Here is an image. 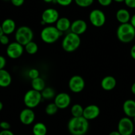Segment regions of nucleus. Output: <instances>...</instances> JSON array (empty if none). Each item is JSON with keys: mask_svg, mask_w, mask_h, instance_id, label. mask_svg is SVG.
I'll return each instance as SVG.
<instances>
[{"mask_svg": "<svg viewBox=\"0 0 135 135\" xmlns=\"http://www.w3.org/2000/svg\"><path fill=\"white\" fill-rule=\"evenodd\" d=\"M130 54L131 57L135 60V44L133 45V46H132V47H131Z\"/></svg>", "mask_w": 135, "mask_h": 135, "instance_id": "38", "label": "nucleus"}, {"mask_svg": "<svg viewBox=\"0 0 135 135\" xmlns=\"http://www.w3.org/2000/svg\"><path fill=\"white\" fill-rule=\"evenodd\" d=\"M33 133L34 135H46L47 127L43 123H37L33 127Z\"/></svg>", "mask_w": 135, "mask_h": 135, "instance_id": "23", "label": "nucleus"}, {"mask_svg": "<svg viewBox=\"0 0 135 135\" xmlns=\"http://www.w3.org/2000/svg\"><path fill=\"white\" fill-rule=\"evenodd\" d=\"M43 1L46 3H56V0H43Z\"/></svg>", "mask_w": 135, "mask_h": 135, "instance_id": "42", "label": "nucleus"}, {"mask_svg": "<svg viewBox=\"0 0 135 135\" xmlns=\"http://www.w3.org/2000/svg\"><path fill=\"white\" fill-rule=\"evenodd\" d=\"M131 92L134 95H135V82L131 86Z\"/></svg>", "mask_w": 135, "mask_h": 135, "instance_id": "40", "label": "nucleus"}, {"mask_svg": "<svg viewBox=\"0 0 135 135\" xmlns=\"http://www.w3.org/2000/svg\"><path fill=\"white\" fill-rule=\"evenodd\" d=\"M124 2L128 7L135 9V0H124Z\"/></svg>", "mask_w": 135, "mask_h": 135, "instance_id": "33", "label": "nucleus"}, {"mask_svg": "<svg viewBox=\"0 0 135 135\" xmlns=\"http://www.w3.org/2000/svg\"><path fill=\"white\" fill-rule=\"evenodd\" d=\"M11 3L15 7H20L24 3L25 0H10Z\"/></svg>", "mask_w": 135, "mask_h": 135, "instance_id": "35", "label": "nucleus"}, {"mask_svg": "<svg viewBox=\"0 0 135 135\" xmlns=\"http://www.w3.org/2000/svg\"><path fill=\"white\" fill-rule=\"evenodd\" d=\"M12 81L11 76L7 71L0 70V87L5 88L9 86Z\"/></svg>", "mask_w": 135, "mask_h": 135, "instance_id": "21", "label": "nucleus"}, {"mask_svg": "<svg viewBox=\"0 0 135 135\" xmlns=\"http://www.w3.org/2000/svg\"><path fill=\"white\" fill-rule=\"evenodd\" d=\"M3 32L5 35H9L15 32L16 28L15 22L11 18H7L3 21L1 25Z\"/></svg>", "mask_w": 135, "mask_h": 135, "instance_id": "17", "label": "nucleus"}, {"mask_svg": "<svg viewBox=\"0 0 135 135\" xmlns=\"http://www.w3.org/2000/svg\"><path fill=\"white\" fill-rule=\"evenodd\" d=\"M0 43L3 45H7L9 44V38L7 35L3 34L0 38Z\"/></svg>", "mask_w": 135, "mask_h": 135, "instance_id": "31", "label": "nucleus"}, {"mask_svg": "<svg viewBox=\"0 0 135 135\" xmlns=\"http://www.w3.org/2000/svg\"><path fill=\"white\" fill-rule=\"evenodd\" d=\"M83 109L84 108L80 104H75L72 105L71 108V113L73 117H79L83 116Z\"/></svg>", "mask_w": 135, "mask_h": 135, "instance_id": "24", "label": "nucleus"}, {"mask_svg": "<svg viewBox=\"0 0 135 135\" xmlns=\"http://www.w3.org/2000/svg\"><path fill=\"white\" fill-rule=\"evenodd\" d=\"M28 75H29V77L30 79L33 80V79L39 77V71L37 69H31L29 70V73H28Z\"/></svg>", "mask_w": 135, "mask_h": 135, "instance_id": "29", "label": "nucleus"}, {"mask_svg": "<svg viewBox=\"0 0 135 135\" xmlns=\"http://www.w3.org/2000/svg\"><path fill=\"white\" fill-rule=\"evenodd\" d=\"M3 34H3V32L2 29H1V25H0V38H1V36L3 35Z\"/></svg>", "mask_w": 135, "mask_h": 135, "instance_id": "44", "label": "nucleus"}, {"mask_svg": "<svg viewBox=\"0 0 135 135\" xmlns=\"http://www.w3.org/2000/svg\"><path fill=\"white\" fill-rule=\"evenodd\" d=\"M89 19L93 26L97 28L103 26L106 22L105 15L99 9L91 11L89 15Z\"/></svg>", "mask_w": 135, "mask_h": 135, "instance_id": "8", "label": "nucleus"}, {"mask_svg": "<svg viewBox=\"0 0 135 135\" xmlns=\"http://www.w3.org/2000/svg\"><path fill=\"white\" fill-rule=\"evenodd\" d=\"M123 109L124 114L129 118H133L135 116V101L133 100H127L123 105Z\"/></svg>", "mask_w": 135, "mask_h": 135, "instance_id": "16", "label": "nucleus"}, {"mask_svg": "<svg viewBox=\"0 0 135 135\" xmlns=\"http://www.w3.org/2000/svg\"><path fill=\"white\" fill-rule=\"evenodd\" d=\"M116 18L120 24H125L129 22L131 17L128 10L125 9H120L116 11Z\"/></svg>", "mask_w": 135, "mask_h": 135, "instance_id": "19", "label": "nucleus"}, {"mask_svg": "<svg viewBox=\"0 0 135 135\" xmlns=\"http://www.w3.org/2000/svg\"><path fill=\"white\" fill-rule=\"evenodd\" d=\"M11 127L10 124L7 121H1L0 123V128L2 130H9Z\"/></svg>", "mask_w": 135, "mask_h": 135, "instance_id": "32", "label": "nucleus"}, {"mask_svg": "<svg viewBox=\"0 0 135 135\" xmlns=\"http://www.w3.org/2000/svg\"><path fill=\"white\" fill-rule=\"evenodd\" d=\"M0 135H14V134L10 130H2L0 132Z\"/></svg>", "mask_w": 135, "mask_h": 135, "instance_id": "37", "label": "nucleus"}, {"mask_svg": "<svg viewBox=\"0 0 135 135\" xmlns=\"http://www.w3.org/2000/svg\"><path fill=\"white\" fill-rule=\"evenodd\" d=\"M63 32H60L56 26H48L44 28L40 32V38L44 43L53 44L56 42Z\"/></svg>", "mask_w": 135, "mask_h": 135, "instance_id": "4", "label": "nucleus"}, {"mask_svg": "<svg viewBox=\"0 0 135 135\" xmlns=\"http://www.w3.org/2000/svg\"><path fill=\"white\" fill-rule=\"evenodd\" d=\"M100 114V108L97 105L91 104L87 105L83 109V117L87 121L93 120L99 117Z\"/></svg>", "mask_w": 135, "mask_h": 135, "instance_id": "14", "label": "nucleus"}, {"mask_svg": "<svg viewBox=\"0 0 135 135\" xmlns=\"http://www.w3.org/2000/svg\"><path fill=\"white\" fill-rule=\"evenodd\" d=\"M130 23L131 24L132 26L135 28V14L131 17L130 21Z\"/></svg>", "mask_w": 135, "mask_h": 135, "instance_id": "39", "label": "nucleus"}, {"mask_svg": "<svg viewBox=\"0 0 135 135\" xmlns=\"http://www.w3.org/2000/svg\"><path fill=\"white\" fill-rule=\"evenodd\" d=\"M42 21L46 25H51L56 23L59 18V13L58 11L53 8H48L45 9L42 14Z\"/></svg>", "mask_w": 135, "mask_h": 135, "instance_id": "11", "label": "nucleus"}, {"mask_svg": "<svg viewBox=\"0 0 135 135\" xmlns=\"http://www.w3.org/2000/svg\"><path fill=\"white\" fill-rule=\"evenodd\" d=\"M87 28V25L86 22L82 19H77L71 23L70 30L71 32L74 33L77 35H81L86 32Z\"/></svg>", "mask_w": 135, "mask_h": 135, "instance_id": "15", "label": "nucleus"}, {"mask_svg": "<svg viewBox=\"0 0 135 135\" xmlns=\"http://www.w3.org/2000/svg\"><path fill=\"white\" fill-rule=\"evenodd\" d=\"M73 0H56V3L61 6H68L72 3Z\"/></svg>", "mask_w": 135, "mask_h": 135, "instance_id": "30", "label": "nucleus"}, {"mask_svg": "<svg viewBox=\"0 0 135 135\" xmlns=\"http://www.w3.org/2000/svg\"><path fill=\"white\" fill-rule=\"evenodd\" d=\"M109 135H121V134L119 133L118 131H114L111 132V133L109 134Z\"/></svg>", "mask_w": 135, "mask_h": 135, "instance_id": "41", "label": "nucleus"}, {"mask_svg": "<svg viewBox=\"0 0 135 135\" xmlns=\"http://www.w3.org/2000/svg\"><path fill=\"white\" fill-rule=\"evenodd\" d=\"M116 85V80L112 76H105L101 82V86L104 90L110 91L113 90Z\"/></svg>", "mask_w": 135, "mask_h": 135, "instance_id": "18", "label": "nucleus"}, {"mask_svg": "<svg viewBox=\"0 0 135 135\" xmlns=\"http://www.w3.org/2000/svg\"><path fill=\"white\" fill-rule=\"evenodd\" d=\"M6 65V59L2 55H0V70L4 69Z\"/></svg>", "mask_w": 135, "mask_h": 135, "instance_id": "36", "label": "nucleus"}, {"mask_svg": "<svg viewBox=\"0 0 135 135\" xmlns=\"http://www.w3.org/2000/svg\"><path fill=\"white\" fill-rule=\"evenodd\" d=\"M33 32L30 27L27 26H22L16 30L15 38L16 42L25 46L28 43L33 41Z\"/></svg>", "mask_w": 135, "mask_h": 135, "instance_id": "5", "label": "nucleus"}, {"mask_svg": "<svg viewBox=\"0 0 135 135\" xmlns=\"http://www.w3.org/2000/svg\"><path fill=\"white\" fill-rule=\"evenodd\" d=\"M58 110V108H57V106L54 102L48 104L45 108V112L48 115H53L56 114Z\"/></svg>", "mask_w": 135, "mask_h": 135, "instance_id": "27", "label": "nucleus"}, {"mask_svg": "<svg viewBox=\"0 0 135 135\" xmlns=\"http://www.w3.org/2000/svg\"><path fill=\"white\" fill-rule=\"evenodd\" d=\"M25 51L30 55H34L38 51V45L33 41H31L25 46Z\"/></svg>", "mask_w": 135, "mask_h": 135, "instance_id": "26", "label": "nucleus"}, {"mask_svg": "<svg viewBox=\"0 0 135 135\" xmlns=\"http://www.w3.org/2000/svg\"><path fill=\"white\" fill-rule=\"evenodd\" d=\"M20 121L25 125H31L35 119V113L30 108L22 109L19 114Z\"/></svg>", "mask_w": 135, "mask_h": 135, "instance_id": "13", "label": "nucleus"}, {"mask_svg": "<svg viewBox=\"0 0 135 135\" xmlns=\"http://www.w3.org/2000/svg\"><path fill=\"white\" fill-rule=\"evenodd\" d=\"M97 1L101 6L107 7L111 5L112 0H97Z\"/></svg>", "mask_w": 135, "mask_h": 135, "instance_id": "34", "label": "nucleus"}, {"mask_svg": "<svg viewBox=\"0 0 135 135\" xmlns=\"http://www.w3.org/2000/svg\"><path fill=\"white\" fill-rule=\"evenodd\" d=\"M116 36L123 43H130L135 38V28L130 22L120 24L116 30Z\"/></svg>", "mask_w": 135, "mask_h": 135, "instance_id": "2", "label": "nucleus"}, {"mask_svg": "<svg viewBox=\"0 0 135 135\" xmlns=\"http://www.w3.org/2000/svg\"><path fill=\"white\" fill-rule=\"evenodd\" d=\"M70 26H71V22L66 17L59 18L56 22V27L61 32L67 31L68 30L70 29Z\"/></svg>", "mask_w": 135, "mask_h": 135, "instance_id": "20", "label": "nucleus"}, {"mask_svg": "<svg viewBox=\"0 0 135 135\" xmlns=\"http://www.w3.org/2000/svg\"><path fill=\"white\" fill-rule=\"evenodd\" d=\"M69 88L74 93H79L85 88V80L79 75H74L69 80Z\"/></svg>", "mask_w": 135, "mask_h": 135, "instance_id": "10", "label": "nucleus"}, {"mask_svg": "<svg viewBox=\"0 0 135 135\" xmlns=\"http://www.w3.org/2000/svg\"><path fill=\"white\" fill-rule=\"evenodd\" d=\"M80 44L81 39L79 36L70 32L64 38L62 47L66 52H73L79 47Z\"/></svg>", "mask_w": 135, "mask_h": 135, "instance_id": "3", "label": "nucleus"}, {"mask_svg": "<svg viewBox=\"0 0 135 135\" xmlns=\"http://www.w3.org/2000/svg\"><path fill=\"white\" fill-rule=\"evenodd\" d=\"M132 119H133V121H133V123H135V116Z\"/></svg>", "mask_w": 135, "mask_h": 135, "instance_id": "46", "label": "nucleus"}, {"mask_svg": "<svg viewBox=\"0 0 135 135\" xmlns=\"http://www.w3.org/2000/svg\"><path fill=\"white\" fill-rule=\"evenodd\" d=\"M68 129L71 135H85L88 131L89 121L84 117H72L68 123Z\"/></svg>", "mask_w": 135, "mask_h": 135, "instance_id": "1", "label": "nucleus"}, {"mask_svg": "<svg viewBox=\"0 0 135 135\" xmlns=\"http://www.w3.org/2000/svg\"><path fill=\"white\" fill-rule=\"evenodd\" d=\"M74 1L80 7H87L92 5L94 0H74Z\"/></svg>", "mask_w": 135, "mask_h": 135, "instance_id": "28", "label": "nucleus"}, {"mask_svg": "<svg viewBox=\"0 0 135 135\" xmlns=\"http://www.w3.org/2000/svg\"><path fill=\"white\" fill-rule=\"evenodd\" d=\"M112 1H115V2H117V3H122V2H124V0H112Z\"/></svg>", "mask_w": 135, "mask_h": 135, "instance_id": "45", "label": "nucleus"}, {"mask_svg": "<svg viewBox=\"0 0 135 135\" xmlns=\"http://www.w3.org/2000/svg\"><path fill=\"white\" fill-rule=\"evenodd\" d=\"M3 108V103L0 101V112L2 110Z\"/></svg>", "mask_w": 135, "mask_h": 135, "instance_id": "43", "label": "nucleus"}, {"mask_svg": "<svg viewBox=\"0 0 135 135\" xmlns=\"http://www.w3.org/2000/svg\"><path fill=\"white\" fill-rule=\"evenodd\" d=\"M54 103L58 109H66L71 103V98L67 93L61 92L55 96Z\"/></svg>", "mask_w": 135, "mask_h": 135, "instance_id": "12", "label": "nucleus"}, {"mask_svg": "<svg viewBox=\"0 0 135 135\" xmlns=\"http://www.w3.org/2000/svg\"><path fill=\"white\" fill-rule=\"evenodd\" d=\"M118 131L121 135H132L134 131V123L130 118L124 117L118 123Z\"/></svg>", "mask_w": 135, "mask_h": 135, "instance_id": "7", "label": "nucleus"}, {"mask_svg": "<svg viewBox=\"0 0 135 135\" xmlns=\"http://www.w3.org/2000/svg\"><path fill=\"white\" fill-rule=\"evenodd\" d=\"M40 93L42 98L45 100H51L55 96V91L50 87H46Z\"/></svg>", "mask_w": 135, "mask_h": 135, "instance_id": "25", "label": "nucleus"}, {"mask_svg": "<svg viewBox=\"0 0 135 135\" xmlns=\"http://www.w3.org/2000/svg\"><path fill=\"white\" fill-rule=\"evenodd\" d=\"M24 51L23 46L19 44L18 42H14L8 44L6 50V53L9 58L16 59L19 58L22 55Z\"/></svg>", "mask_w": 135, "mask_h": 135, "instance_id": "9", "label": "nucleus"}, {"mask_svg": "<svg viewBox=\"0 0 135 135\" xmlns=\"http://www.w3.org/2000/svg\"><path fill=\"white\" fill-rule=\"evenodd\" d=\"M42 99V98L40 92L31 89L25 93L23 101L26 108L33 109L39 105Z\"/></svg>", "mask_w": 135, "mask_h": 135, "instance_id": "6", "label": "nucleus"}, {"mask_svg": "<svg viewBox=\"0 0 135 135\" xmlns=\"http://www.w3.org/2000/svg\"><path fill=\"white\" fill-rule=\"evenodd\" d=\"M31 86L33 90L40 92H42L46 88L44 80H43V79H42L40 77H38L37 79H34L33 80H32Z\"/></svg>", "mask_w": 135, "mask_h": 135, "instance_id": "22", "label": "nucleus"}, {"mask_svg": "<svg viewBox=\"0 0 135 135\" xmlns=\"http://www.w3.org/2000/svg\"><path fill=\"white\" fill-rule=\"evenodd\" d=\"M4 1H9V0H4Z\"/></svg>", "mask_w": 135, "mask_h": 135, "instance_id": "47", "label": "nucleus"}]
</instances>
